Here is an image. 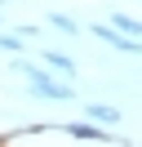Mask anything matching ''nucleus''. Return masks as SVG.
Segmentation results:
<instances>
[{"label":"nucleus","instance_id":"f03ea898","mask_svg":"<svg viewBox=\"0 0 142 147\" xmlns=\"http://www.w3.org/2000/svg\"><path fill=\"white\" fill-rule=\"evenodd\" d=\"M93 36H102V40H111L115 49H133V40H120V36H111V27H93Z\"/></svg>","mask_w":142,"mask_h":147},{"label":"nucleus","instance_id":"f257e3e1","mask_svg":"<svg viewBox=\"0 0 142 147\" xmlns=\"http://www.w3.org/2000/svg\"><path fill=\"white\" fill-rule=\"evenodd\" d=\"M89 116L102 120V125H115V120H120V111H115V107H89Z\"/></svg>","mask_w":142,"mask_h":147}]
</instances>
